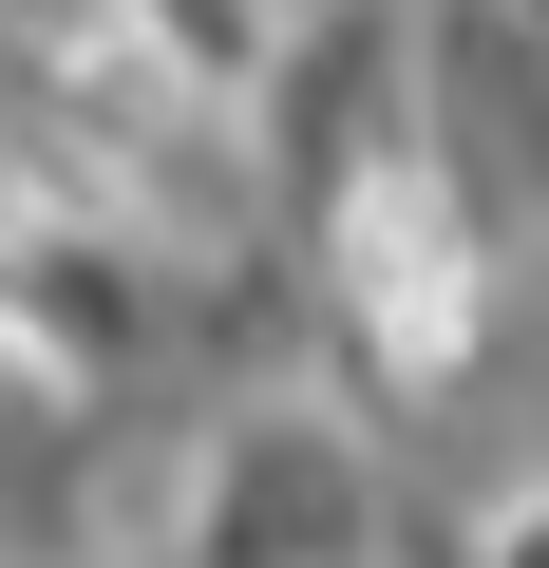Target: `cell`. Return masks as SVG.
<instances>
[{
    "instance_id": "3957f363",
    "label": "cell",
    "mask_w": 549,
    "mask_h": 568,
    "mask_svg": "<svg viewBox=\"0 0 549 568\" xmlns=\"http://www.w3.org/2000/svg\"><path fill=\"white\" fill-rule=\"evenodd\" d=\"M114 20H133V39H152V58L209 95V114H246L265 77H285V39L323 20V0H114Z\"/></svg>"
},
{
    "instance_id": "6da1fadb",
    "label": "cell",
    "mask_w": 549,
    "mask_h": 568,
    "mask_svg": "<svg viewBox=\"0 0 549 568\" xmlns=\"http://www.w3.org/2000/svg\"><path fill=\"white\" fill-rule=\"evenodd\" d=\"M171 568H417V511L360 436V398H265L209 436L190 511H171Z\"/></svg>"
},
{
    "instance_id": "7a4b0ae2",
    "label": "cell",
    "mask_w": 549,
    "mask_h": 568,
    "mask_svg": "<svg viewBox=\"0 0 549 568\" xmlns=\"http://www.w3.org/2000/svg\"><path fill=\"white\" fill-rule=\"evenodd\" d=\"M417 152L474 190V227L530 265L549 246V39L492 0H417Z\"/></svg>"
},
{
    "instance_id": "277c9868",
    "label": "cell",
    "mask_w": 549,
    "mask_h": 568,
    "mask_svg": "<svg viewBox=\"0 0 549 568\" xmlns=\"http://www.w3.org/2000/svg\"><path fill=\"white\" fill-rule=\"evenodd\" d=\"M20 209H39V190H20V133H0V246H20Z\"/></svg>"
},
{
    "instance_id": "5b68a950",
    "label": "cell",
    "mask_w": 549,
    "mask_h": 568,
    "mask_svg": "<svg viewBox=\"0 0 549 568\" xmlns=\"http://www.w3.org/2000/svg\"><path fill=\"white\" fill-rule=\"evenodd\" d=\"M492 20H530V39H549V0H492Z\"/></svg>"
}]
</instances>
